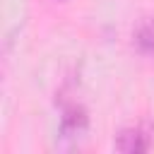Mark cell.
<instances>
[{
	"label": "cell",
	"mask_w": 154,
	"mask_h": 154,
	"mask_svg": "<svg viewBox=\"0 0 154 154\" xmlns=\"http://www.w3.org/2000/svg\"><path fill=\"white\" fill-rule=\"evenodd\" d=\"M87 125H89V118H87V111L79 106V103H67L63 108V116H60V135L65 140H75L79 135L87 132Z\"/></svg>",
	"instance_id": "obj_2"
},
{
	"label": "cell",
	"mask_w": 154,
	"mask_h": 154,
	"mask_svg": "<svg viewBox=\"0 0 154 154\" xmlns=\"http://www.w3.org/2000/svg\"><path fill=\"white\" fill-rule=\"evenodd\" d=\"M113 147L118 152H125V154H132V152H147L152 147V130L147 125H130L125 130L118 132Z\"/></svg>",
	"instance_id": "obj_1"
},
{
	"label": "cell",
	"mask_w": 154,
	"mask_h": 154,
	"mask_svg": "<svg viewBox=\"0 0 154 154\" xmlns=\"http://www.w3.org/2000/svg\"><path fill=\"white\" fill-rule=\"evenodd\" d=\"M135 46L144 55H154V19H142L132 34Z\"/></svg>",
	"instance_id": "obj_3"
}]
</instances>
